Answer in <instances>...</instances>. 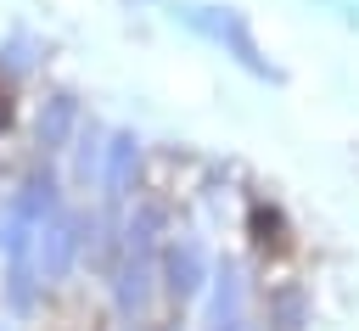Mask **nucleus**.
I'll return each mask as SVG.
<instances>
[{"mask_svg":"<svg viewBox=\"0 0 359 331\" xmlns=\"http://www.w3.org/2000/svg\"><path fill=\"white\" fill-rule=\"evenodd\" d=\"M241 297H247L241 264H219V275H213V325L219 320H241Z\"/></svg>","mask_w":359,"mask_h":331,"instance_id":"obj_7","label":"nucleus"},{"mask_svg":"<svg viewBox=\"0 0 359 331\" xmlns=\"http://www.w3.org/2000/svg\"><path fill=\"white\" fill-rule=\"evenodd\" d=\"M79 241H84V219L79 213H50V224L39 230V241H34V275L45 281V286H56L67 269H73V258H79Z\"/></svg>","mask_w":359,"mask_h":331,"instance_id":"obj_2","label":"nucleus"},{"mask_svg":"<svg viewBox=\"0 0 359 331\" xmlns=\"http://www.w3.org/2000/svg\"><path fill=\"white\" fill-rule=\"evenodd\" d=\"M247 230H252V241L258 247H286V219H280V208H269V202H252V213H247Z\"/></svg>","mask_w":359,"mask_h":331,"instance_id":"obj_9","label":"nucleus"},{"mask_svg":"<svg viewBox=\"0 0 359 331\" xmlns=\"http://www.w3.org/2000/svg\"><path fill=\"white\" fill-rule=\"evenodd\" d=\"M174 17L185 22V28H196L202 39H213L224 56H236L247 73H258V79H275V67L264 62V50H258V39H252V28H247V17L236 11V6H202V0H174Z\"/></svg>","mask_w":359,"mask_h":331,"instance_id":"obj_1","label":"nucleus"},{"mask_svg":"<svg viewBox=\"0 0 359 331\" xmlns=\"http://www.w3.org/2000/svg\"><path fill=\"white\" fill-rule=\"evenodd\" d=\"M73 129H79V95L56 90V95L39 107V146H45V151H62Z\"/></svg>","mask_w":359,"mask_h":331,"instance_id":"obj_6","label":"nucleus"},{"mask_svg":"<svg viewBox=\"0 0 359 331\" xmlns=\"http://www.w3.org/2000/svg\"><path fill=\"white\" fill-rule=\"evenodd\" d=\"M6 67H11V73H22V67H28V39H17V45H11V62H6Z\"/></svg>","mask_w":359,"mask_h":331,"instance_id":"obj_11","label":"nucleus"},{"mask_svg":"<svg viewBox=\"0 0 359 331\" xmlns=\"http://www.w3.org/2000/svg\"><path fill=\"white\" fill-rule=\"evenodd\" d=\"M269 325H275V331H303V325H309V297H303V286H280V292L269 297Z\"/></svg>","mask_w":359,"mask_h":331,"instance_id":"obj_8","label":"nucleus"},{"mask_svg":"<svg viewBox=\"0 0 359 331\" xmlns=\"http://www.w3.org/2000/svg\"><path fill=\"white\" fill-rule=\"evenodd\" d=\"M101 157H107L101 135H95V129H84V135H79V157H73V174H79V185L101 180Z\"/></svg>","mask_w":359,"mask_h":331,"instance_id":"obj_10","label":"nucleus"},{"mask_svg":"<svg viewBox=\"0 0 359 331\" xmlns=\"http://www.w3.org/2000/svg\"><path fill=\"white\" fill-rule=\"evenodd\" d=\"M11 123V101H6V90H0V129Z\"/></svg>","mask_w":359,"mask_h":331,"instance_id":"obj_13","label":"nucleus"},{"mask_svg":"<svg viewBox=\"0 0 359 331\" xmlns=\"http://www.w3.org/2000/svg\"><path fill=\"white\" fill-rule=\"evenodd\" d=\"M135 174H140V140L129 129H118L107 140V157H101V196L107 202H123L135 191Z\"/></svg>","mask_w":359,"mask_h":331,"instance_id":"obj_5","label":"nucleus"},{"mask_svg":"<svg viewBox=\"0 0 359 331\" xmlns=\"http://www.w3.org/2000/svg\"><path fill=\"white\" fill-rule=\"evenodd\" d=\"M213 331H252V325H247V320H219Z\"/></svg>","mask_w":359,"mask_h":331,"instance_id":"obj_12","label":"nucleus"},{"mask_svg":"<svg viewBox=\"0 0 359 331\" xmlns=\"http://www.w3.org/2000/svg\"><path fill=\"white\" fill-rule=\"evenodd\" d=\"M157 281L168 286V297H196L202 292V281H208V252H202V241L196 236H174L168 247H163V264H157Z\"/></svg>","mask_w":359,"mask_h":331,"instance_id":"obj_3","label":"nucleus"},{"mask_svg":"<svg viewBox=\"0 0 359 331\" xmlns=\"http://www.w3.org/2000/svg\"><path fill=\"white\" fill-rule=\"evenodd\" d=\"M151 281H157L151 252H123V264H118V275H112V303H118L123 320L146 314V303H151Z\"/></svg>","mask_w":359,"mask_h":331,"instance_id":"obj_4","label":"nucleus"}]
</instances>
